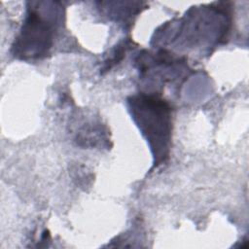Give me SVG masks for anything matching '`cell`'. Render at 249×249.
I'll use <instances>...</instances> for the list:
<instances>
[{
    "label": "cell",
    "instance_id": "1",
    "mask_svg": "<svg viewBox=\"0 0 249 249\" xmlns=\"http://www.w3.org/2000/svg\"><path fill=\"white\" fill-rule=\"evenodd\" d=\"M128 103L137 125L153 150L157 164L164 162L168 158L171 132L169 104L156 95L145 93L131 97Z\"/></svg>",
    "mask_w": 249,
    "mask_h": 249
},
{
    "label": "cell",
    "instance_id": "2",
    "mask_svg": "<svg viewBox=\"0 0 249 249\" xmlns=\"http://www.w3.org/2000/svg\"><path fill=\"white\" fill-rule=\"evenodd\" d=\"M25 22L14 45L15 55L21 58H38L52 47L56 31L57 9L41 7V2H32Z\"/></svg>",
    "mask_w": 249,
    "mask_h": 249
}]
</instances>
